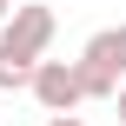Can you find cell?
Instances as JSON below:
<instances>
[{
    "instance_id": "cell-1",
    "label": "cell",
    "mask_w": 126,
    "mask_h": 126,
    "mask_svg": "<svg viewBox=\"0 0 126 126\" xmlns=\"http://www.w3.org/2000/svg\"><path fill=\"white\" fill-rule=\"evenodd\" d=\"M53 7L47 0H20L7 20H0V93H20L27 80H33V66L47 60V47H53Z\"/></svg>"
},
{
    "instance_id": "cell-2",
    "label": "cell",
    "mask_w": 126,
    "mask_h": 126,
    "mask_svg": "<svg viewBox=\"0 0 126 126\" xmlns=\"http://www.w3.org/2000/svg\"><path fill=\"white\" fill-rule=\"evenodd\" d=\"M27 93H33L47 113H80V66H73V60H40L33 80H27Z\"/></svg>"
},
{
    "instance_id": "cell-3",
    "label": "cell",
    "mask_w": 126,
    "mask_h": 126,
    "mask_svg": "<svg viewBox=\"0 0 126 126\" xmlns=\"http://www.w3.org/2000/svg\"><path fill=\"white\" fill-rule=\"evenodd\" d=\"M80 66H93V73H106L113 86L126 80V20L120 27H100L86 47H80Z\"/></svg>"
},
{
    "instance_id": "cell-4",
    "label": "cell",
    "mask_w": 126,
    "mask_h": 126,
    "mask_svg": "<svg viewBox=\"0 0 126 126\" xmlns=\"http://www.w3.org/2000/svg\"><path fill=\"white\" fill-rule=\"evenodd\" d=\"M47 126H86L80 113H47Z\"/></svg>"
},
{
    "instance_id": "cell-5",
    "label": "cell",
    "mask_w": 126,
    "mask_h": 126,
    "mask_svg": "<svg viewBox=\"0 0 126 126\" xmlns=\"http://www.w3.org/2000/svg\"><path fill=\"white\" fill-rule=\"evenodd\" d=\"M113 113H120V126H126V80H120V93H113Z\"/></svg>"
},
{
    "instance_id": "cell-6",
    "label": "cell",
    "mask_w": 126,
    "mask_h": 126,
    "mask_svg": "<svg viewBox=\"0 0 126 126\" xmlns=\"http://www.w3.org/2000/svg\"><path fill=\"white\" fill-rule=\"evenodd\" d=\"M7 13H13V0H0V20H7Z\"/></svg>"
}]
</instances>
